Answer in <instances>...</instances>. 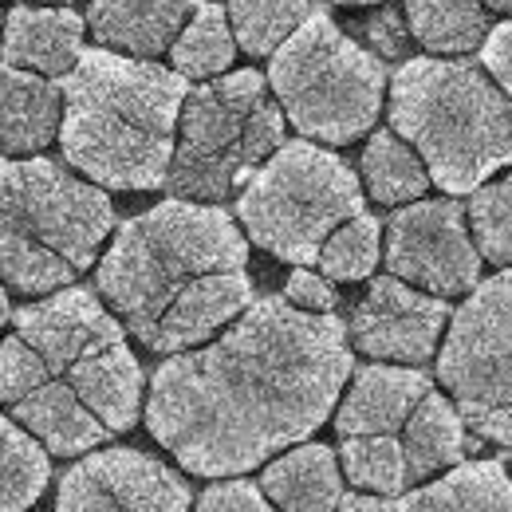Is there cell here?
<instances>
[{
    "label": "cell",
    "instance_id": "obj_1",
    "mask_svg": "<svg viewBox=\"0 0 512 512\" xmlns=\"http://www.w3.org/2000/svg\"><path fill=\"white\" fill-rule=\"evenodd\" d=\"M351 379L339 316L264 296L209 347L166 359L150 379V434L201 477H241L272 453L304 446Z\"/></svg>",
    "mask_w": 512,
    "mask_h": 512
},
{
    "label": "cell",
    "instance_id": "obj_2",
    "mask_svg": "<svg viewBox=\"0 0 512 512\" xmlns=\"http://www.w3.org/2000/svg\"><path fill=\"white\" fill-rule=\"evenodd\" d=\"M95 284L130 335L158 355H182L253 308L237 221L186 197L130 217L99 260Z\"/></svg>",
    "mask_w": 512,
    "mask_h": 512
},
{
    "label": "cell",
    "instance_id": "obj_3",
    "mask_svg": "<svg viewBox=\"0 0 512 512\" xmlns=\"http://www.w3.org/2000/svg\"><path fill=\"white\" fill-rule=\"evenodd\" d=\"M186 75L107 48L64 75V158L107 190H158L174 166Z\"/></svg>",
    "mask_w": 512,
    "mask_h": 512
},
{
    "label": "cell",
    "instance_id": "obj_4",
    "mask_svg": "<svg viewBox=\"0 0 512 512\" xmlns=\"http://www.w3.org/2000/svg\"><path fill=\"white\" fill-rule=\"evenodd\" d=\"M390 127L446 193H477L512 166V95L473 60H406L390 83Z\"/></svg>",
    "mask_w": 512,
    "mask_h": 512
},
{
    "label": "cell",
    "instance_id": "obj_5",
    "mask_svg": "<svg viewBox=\"0 0 512 512\" xmlns=\"http://www.w3.org/2000/svg\"><path fill=\"white\" fill-rule=\"evenodd\" d=\"M115 229L111 197L52 158H4L0 249L4 284L24 296L60 292L83 276Z\"/></svg>",
    "mask_w": 512,
    "mask_h": 512
},
{
    "label": "cell",
    "instance_id": "obj_6",
    "mask_svg": "<svg viewBox=\"0 0 512 512\" xmlns=\"http://www.w3.org/2000/svg\"><path fill=\"white\" fill-rule=\"evenodd\" d=\"M268 75L253 67L193 87L182 107L178 150L166 178L170 197L229 201L284 146V107L272 103Z\"/></svg>",
    "mask_w": 512,
    "mask_h": 512
},
{
    "label": "cell",
    "instance_id": "obj_7",
    "mask_svg": "<svg viewBox=\"0 0 512 512\" xmlns=\"http://www.w3.org/2000/svg\"><path fill=\"white\" fill-rule=\"evenodd\" d=\"M363 190L355 170L316 142H284L241 190L237 217L253 245L308 268L320 264L335 229L363 217Z\"/></svg>",
    "mask_w": 512,
    "mask_h": 512
},
{
    "label": "cell",
    "instance_id": "obj_8",
    "mask_svg": "<svg viewBox=\"0 0 512 512\" xmlns=\"http://www.w3.org/2000/svg\"><path fill=\"white\" fill-rule=\"evenodd\" d=\"M268 83L288 123L304 138L343 146L375 127L386 71L367 48L335 28L327 8H316L308 24L272 56Z\"/></svg>",
    "mask_w": 512,
    "mask_h": 512
},
{
    "label": "cell",
    "instance_id": "obj_9",
    "mask_svg": "<svg viewBox=\"0 0 512 512\" xmlns=\"http://www.w3.org/2000/svg\"><path fill=\"white\" fill-rule=\"evenodd\" d=\"M16 335L40 351L48 371L64 379L111 434L130 430L142 410V367L130 355L123 323L91 288H64L16 312Z\"/></svg>",
    "mask_w": 512,
    "mask_h": 512
},
{
    "label": "cell",
    "instance_id": "obj_10",
    "mask_svg": "<svg viewBox=\"0 0 512 512\" xmlns=\"http://www.w3.org/2000/svg\"><path fill=\"white\" fill-rule=\"evenodd\" d=\"M438 379L481 442L512 446V268L481 280L453 312Z\"/></svg>",
    "mask_w": 512,
    "mask_h": 512
},
{
    "label": "cell",
    "instance_id": "obj_11",
    "mask_svg": "<svg viewBox=\"0 0 512 512\" xmlns=\"http://www.w3.org/2000/svg\"><path fill=\"white\" fill-rule=\"evenodd\" d=\"M461 209L449 197L410 201L386 221V268L390 276L430 292L461 296L481 284V249Z\"/></svg>",
    "mask_w": 512,
    "mask_h": 512
},
{
    "label": "cell",
    "instance_id": "obj_12",
    "mask_svg": "<svg viewBox=\"0 0 512 512\" xmlns=\"http://www.w3.org/2000/svg\"><path fill=\"white\" fill-rule=\"evenodd\" d=\"M0 394L12 418L36 434L48 453L75 457L87 449L103 446L111 438V426L64 383L48 371L40 351L24 343L20 335L4 339V359H0Z\"/></svg>",
    "mask_w": 512,
    "mask_h": 512
},
{
    "label": "cell",
    "instance_id": "obj_13",
    "mask_svg": "<svg viewBox=\"0 0 512 512\" xmlns=\"http://www.w3.org/2000/svg\"><path fill=\"white\" fill-rule=\"evenodd\" d=\"M190 485L138 449H99L60 481L56 512H190Z\"/></svg>",
    "mask_w": 512,
    "mask_h": 512
},
{
    "label": "cell",
    "instance_id": "obj_14",
    "mask_svg": "<svg viewBox=\"0 0 512 512\" xmlns=\"http://www.w3.org/2000/svg\"><path fill=\"white\" fill-rule=\"evenodd\" d=\"M449 320L453 316L442 296H430L398 276H379L359 300L347 335L371 359L422 367L434 359Z\"/></svg>",
    "mask_w": 512,
    "mask_h": 512
},
{
    "label": "cell",
    "instance_id": "obj_15",
    "mask_svg": "<svg viewBox=\"0 0 512 512\" xmlns=\"http://www.w3.org/2000/svg\"><path fill=\"white\" fill-rule=\"evenodd\" d=\"M434 390L426 371L414 367H386L371 363L355 371L347 398L335 410V430L343 438H383V434H402L414 418V410L426 402Z\"/></svg>",
    "mask_w": 512,
    "mask_h": 512
},
{
    "label": "cell",
    "instance_id": "obj_16",
    "mask_svg": "<svg viewBox=\"0 0 512 512\" xmlns=\"http://www.w3.org/2000/svg\"><path fill=\"white\" fill-rule=\"evenodd\" d=\"M201 0H91L87 28L99 44L130 52L134 60H154L178 44Z\"/></svg>",
    "mask_w": 512,
    "mask_h": 512
},
{
    "label": "cell",
    "instance_id": "obj_17",
    "mask_svg": "<svg viewBox=\"0 0 512 512\" xmlns=\"http://www.w3.org/2000/svg\"><path fill=\"white\" fill-rule=\"evenodd\" d=\"M79 60H83L79 12L16 4L4 16V64L40 75H71Z\"/></svg>",
    "mask_w": 512,
    "mask_h": 512
},
{
    "label": "cell",
    "instance_id": "obj_18",
    "mask_svg": "<svg viewBox=\"0 0 512 512\" xmlns=\"http://www.w3.org/2000/svg\"><path fill=\"white\" fill-rule=\"evenodd\" d=\"M4 111H0V142L8 158L36 154L52 146L64 130V83H52L40 71L4 64Z\"/></svg>",
    "mask_w": 512,
    "mask_h": 512
},
{
    "label": "cell",
    "instance_id": "obj_19",
    "mask_svg": "<svg viewBox=\"0 0 512 512\" xmlns=\"http://www.w3.org/2000/svg\"><path fill=\"white\" fill-rule=\"evenodd\" d=\"M260 489L280 512H339L347 497L335 465V449L327 446L288 449L284 457L264 465Z\"/></svg>",
    "mask_w": 512,
    "mask_h": 512
},
{
    "label": "cell",
    "instance_id": "obj_20",
    "mask_svg": "<svg viewBox=\"0 0 512 512\" xmlns=\"http://www.w3.org/2000/svg\"><path fill=\"white\" fill-rule=\"evenodd\" d=\"M398 512H512V477L501 461H461L398 497Z\"/></svg>",
    "mask_w": 512,
    "mask_h": 512
},
{
    "label": "cell",
    "instance_id": "obj_21",
    "mask_svg": "<svg viewBox=\"0 0 512 512\" xmlns=\"http://www.w3.org/2000/svg\"><path fill=\"white\" fill-rule=\"evenodd\" d=\"M414 40L434 56H469L485 48L493 16L481 0H406Z\"/></svg>",
    "mask_w": 512,
    "mask_h": 512
},
{
    "label": "cell",
    "instance_id": "obj_22",
    "mask_svg": "<svg viewBox=\"0 0 512 512\" xmlns=\"http://www.w3.org/2000/svg\"><path fill=\"white\" fill-rule=\"evenodd\" d=\"M465 418L457 414V406L442 398L438 390L426 394V402L414 410L410 426L402 430V442H406V453H410V465H414V477L418 485L430 481L434 473L442 469H453L465 461V453L473 449V442L465 438Z\"/></svg>",
    "mask_w": 512,
    "mask_h": 512
},
{
    "label": "cell",
    "instance_id": "obj_23",
    "mask_svg": "<svg viewBox=\"0 0 512 512\" xmlns=\"http://www.w3.org/2000/svg\"><path fill=\"white\" fill-rule=\"evenodd\" d=\"M363 178H367V190L379 205H398V209L418 201L434 182L422 154L406 138H398L394 130L371 134V142L363 150Z\"/></svg>",
    "mask_w": 512,
    "mask_h": 512
},
{
    "label": "cell",
    "instance_id": "obj_24",
    "mask_svg": "<svg viewBox=\"0 0 512 512\" xmlns=\"http://www.w3.org/2000/svg\"><path fill=\"white\" fill-rule=\"evenodd\" d=\"M343 473L351 477V485L367 489V493H383V497H406L410 489H418L414 465L402 434H383V438H343L339 446Z\"/></svg>",
    "mask_w": 512,
    "mask_h": 512
},
{
    "label": "cell",
    "instance_id": "obj_25",
    "mask_svg": "<svg viewBox=\"0 0 512 512\" xmlns=\"http://www.w3.org/2000/svg\"><path fill=\"white\" fill-rule=\"evenodd\" d=\"M316 12L312 0H229L237 44L249 56H276Z\"/></svg>",
    "mask_w": 512,
    "mask_h": 512
},
{
    "label": "cell",
    "instance_id": "obj_26",
    "mask_svg": "<svg viewBox=\"0 0 512 512\" xmlns=\"http://www.w3.org/2000/svg\"><path fill=\"white\" fill-rule=\"evenodd\" d=\"M229 8L221 4H201V12L186 24V32L178 36L174 52V71H182L186 79H209L221 75L233 64L237 52V32L229 28Z\"/></svg>",
    "mask_w": 512,
    "mask_h": 512
},
{
    "label": "cell",
    "instance_id": "obj_27",
    "mask_svg": "<svg viewBox=\"0 0 512 512\" xmlns=\"http://www.w3.org/2000/svg\"><path fill=\"white\" fill-rule=\"evenodd\" d=\"M0 442H4V501H0V512H28L36 505V497L44 493L48 477H52L48 446L36 434H28L24 426H16V418H4Z\"/></svg>",
    "mask_w": 512,
    "mask_h": 512
},
{
    "label": "cell",
    "instance_id": "obj_28",
    "mask_svg": "<svg viewBox=\"0 0 512 512\" xmlns=\"http://www.w3.org/2000/svg\"><path fill=\"white\" fill-rule=\"evenodd\" d=\"M379 253H383V225L371 213H363L331 233L320 253V268L331 280H367L379 264Z\"/></svg>",
    "mask_w": 512,
    "mask_h": 512
},
{
    "label": "cell",
    "instance_id": "obj_29",
    "mask_svg": "<svg viewBox=\"0 0 512 512\" xmlns=\"http://www.w3.org/2000/svg\"><path fill=\"white\" fill-rule=\"evenodd\" d=\"M469 229L489 264L512 268V170L501 182H489L469 201Z\"/></svg>",
    "mask_w": 512,
    "mask_h": 512
},
{
    "label": "cell",
    "instance_id": "obj_30",
    "mask_svg": "<svg viewBox=\"0 0 512 512\" xmlns=\"http://www.w3.org/2000/svg\"><path fill=\"white\" fill-rule=\"evenodd\" d=\"M193 512H276V509H272V501L264 497L260 485L245 481V477H233V481L209 485L197 497V509Z\"/></svg>",
    "mask_w": 512,
    "mask_h": 512
},
{
    "label": "cell",
    "instance_id": "obj_31",
    "mask_svg": "<svg viewBox=\"0 0 512 512\" xmlns=\"http://www.w3.org/2000/svg\"><path fill=\"white\" fill-rule=\"evenodd\" d=\"M284 296L296 308H304V312H320V316L335 312V288L323 280L320 272H312V268H296L288 276V284H284Z\"/></svg>",
    "mask_w": 512,
    "mask_h": 512
},
{
    "label": "cell",
    "instance_id": "obj_32",
    "mask_svg": "<svg viewBox=\"0 0 512 512\" xmlns=\"http://www.w3.org/2000/svg\"><path fill=\"white\" fill-rule=\"evenodd\" d=\"M481 64H485V71L512 95V20L497 24V28L489 32V40H485V48H481Z\"/></svg>",
    "mask_w": 512,
    "mask_h": 512
},
{
    "label": "cell",
    "instance_id": "obj_33",
    "mask_svg": "<svg viewBox=\"0 0 512 512\" xmlns=\"http://www.w3.org/2000/svg\"><path fill=\"white\" fill-rule=\"evenodd\" d=\"M371 36L379 40V48H383L386 56H398V52H402V24H398L394 12H386V16H379V20L371 24Z\"/></svg>",
    "mask_w": 512,
    "mask_h": 512
},
{
    "label": "cell",
    "instance_id": "obj_34",
    "mask_svg": "<svg viewBox=\"0 0 512 512\" xmlns=\"http://www.w3.org/2000/svg\"><path fill=\"white\" fill-rule=\"evenodd\" d=\"M339 512H398V505H390L386 497H367V493H347Z\"/></svg>",
    "mask_w": 512,
    "mask_h": 512
},
{
    "label": "cell",
    "instance_id": "obj_35",
    "mask_svg": "<svg viewBox=\"0 0 512 512\" xmlns=\"http://www.w3.org/2000/svg\"><path fill=\"white\" fill-rule=\"evenodd\" d=\"M489 12H512V0H481Z\"/></svg>",
    "mask_w": 512,
    "mask_h": 512
},
{
    "label": "cell",
    "instance_id": "obj_36",
    "mask_svg": "<svg viewBox=\"0 0 512 512\" xmlns=\"http://www.w3.org/2000/svg\"><path fill=\"white\" fill-rule=\"evenodd\" d=\"M335 4H375V0H335Z\"/></svg>",
    "mask_w": 512,
    "mask_h": 512
},
{
    "label": "cell",
    "instance_id": "obj_37",
    "mask_svg": "<svg viewBox=\"0 0 512 512\" xmlns=\"http://www.w3.org/2000/svg\"><path fill=\"white\" fill-rule=\"evenodd\" d=\"M16 4H28V0H16Z\"/></svg>",
    "mask_w": 512,
    "mask_h": 512
}]
</instances>
